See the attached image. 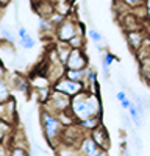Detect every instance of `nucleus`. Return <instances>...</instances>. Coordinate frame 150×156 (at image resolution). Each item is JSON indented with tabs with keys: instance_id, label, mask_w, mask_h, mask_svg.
Returning a JSON list of instances; mask_svg holds the SVG:
<instances>
[{
	"instance_id": "obj_1",
	"label": "nucleus",
	"mask_w": 150,
	"mask_h": 156,
	"mask_svg": "<svg viewBox=\"0 0 150 156\" xmlns=\"http://www.w3.org/2000/svg\"><path fill=\"white\" fill-rule=\"evenodd\" d=\"M70 114L73 115V119H77V122L92 115H100L102 114V103H100L97 94L84 89L80 94L73 95L70 101Z\"/></svg>"
},
{
	"instance_id": "obj_2",
	"label": "nucleus",
	"mask_w": 150,
	"mask_h": 156,
	"mask_svg": "<svg viewBox=\"0 0 150 156\" xmlns=\"http://www.w3.org/2000/svg\"><path fill=\"white\" fill-rule=\"evenodd\" d=\"M41 126L45 139L52 144L53 147H58L61 144V137H62V131H64V123L59 119V115L45 111L42 108L41 111Z\"/></svg>"
},
{
	"instance_id": "obj_3",
	"label": "nucleus",
	"mask_w": 150,
	"mask_h": 156,
	"mask_svg": "<svg viewBox=\"0 0 150 156\" xmlns=\"http://www.w3.org/2000/svg\"><path fill=\"white\" fill-rule=\"evenodd\" d=\"M55 33H56L58 41L69 42L77 33H84V31H83V25H81L78 20H72V19H69V17L66 16L64 20L56 25Z\"/></svg>"
},
{
	"instance_id": "obj_4",
	"label": "nucleus",
	"mask_w": 150,
	"mask_h": 156,
	"mask_svg": "<svg viewBox=\"0 0 150 156\" xmlns=\"http://www.w3.org/2000/svg\"><path fill=\"white\" fill-rule=\"evenodd\" d=\"M52 87L56 89V90H61V92H64V94H67L69 97H73V95L80 94L81 90H84V89H86V84H84L83 81L70 80V78H67V76L64 75V76H61L58 81H55Z\"/></svg>"
},
{
	"instance_id": "obj_5",
	"label": "nucleus",
	"mask_w": 150,
	"mask_h": 156,
	"mask_svg": "<svg viewBox=\"0 0 150 156\" xmlns=\"http://www.w3.org/2000/svg\"><path fill=\"white\" fill-rule=\"evenodd\" d=\"M78 153L80 154H88V156H98V154H106L108 151L103 150V148H100L97 144H95V140L92 139V136H84L80 142V145H78Z\"/></svg>"
},
{
	"instance_id": "obj_6",
	"label": "nucleus",
	"mask_w": 150,
	"mask_h": 156,
	"mask_svg": "<svg viewBox=\"0 0 150 156\" xmlns=\"http://www.w3.org/2000/svg\"><path fill=\"white\" fill-rule=\"evenodd\" d=\"M88 67V58L83 48H72L66 62V69H84Z\"/></svg>"
},
{
	"instance_id": "obj_7",
	"label": "nucleus",
	"mask_w": 150,
	"mask_h": 156,
	"mask_svg": "<svg viewBox=\"0 0 150 156\" xmlns=\"http://www.w3.org/2000/svg\"><path fill=\"white\" fill-rule=\"evenodd\" d=\"M91 136H92V139L95 140V144H97L100 148H103V150L108 151L109 144H111V139H109V134H108V131L105 129V126H103L102 123H100L97 128L92 129Z\"/></svg>"
},
{
	"instance_id": "obj_8",
	"label": "nucleus",
	"mask_w": 150,
	"mask_h": 156,
	"mask_svg": "<svg viewBox=\"0 0 150 156\" xmlns=\"http://www.w3.org/2000/svg\"><path fill=\"white\" fill-rule=\"evenodd\" d=\"M16 117V108H14V100H6L0 103V119L5 120L6 123H12Z\"/></svg>"
},
{
	"instance_id": "obj_9",
	"label": "nucleus",
	"mask_w": 150,
	"mask_h": 156,
	"mask_svg": "<svg viewBox=\"0 0 150 156\" xmlns=\"http://www.w3.org/2000/svg\"><path fill=\"white\" fill-rule=\"evenodd\" d=\"M127 41H128V45L131 47V50L139 51L141 47L144 45V36L141 31L131 30V31H127Z\"/></svg>"
},
{
	"instance_id": "obj_10",
	"label": "nucleus",
	"mask_w": 150,
	"mask_h": 156,
	"mask_svg": "<svg viewBox=\"0 0 150 156\" xmlns=\"http://www.w3.org/2000/svg\"><path fill=\"white\" fill-rule=\"evenodd\" d=\"M70 51H72V47L69 45V42H64V41H59L55 47V53L58 56V59L66 66V62H67V58L70 55Z\"/></svg>"
},
{
	"instance_id": "obj_11",
	"label": "nucleus",
	"mask_w": 150,
	"mask_h": 156,
	"mask_svg": "<svg viewBox=\"0 0 150 156\" xmlns=\"http://www.w3.org/2000/svg\"><path fill=\"white\" fill-rule=\"evenodd\" d=\"M66 76L70 78V80H75V81H83V83H86L88 67H84V69H66Z\"/></svg>"
},
{
	"instance_id": "obj_12",
	"label": "nucleus",
	"mask_w": 150,
	"mask_h": 156,
	"mask_svg": "<svg viewBox=\"0 0 150 156\" xmlns=\"http://www.w3.org/2000/svg\"><path fill=\"white\" fill-rule=\"evenodd\" d=\"M11 84V87H14V89H17V90H20V92H28V86H30V83L25 80L23 76H20V75H17V73H14L12 75V83H9Z\"/></svg>"
},
{
	"instance_id": "obj_13",
	"label": "nucleus",
	"mask_w": 150,
	"mask_h": 156,
	"mask_svg": "<svg viewBox=\"0 0 150 156\" xmlns=\"http://www.w3.org/2000/svg\"><path fill=\"white\" fill-rule=\"evenodd\" d=\"M100 123V115H92V117H88V119H83V120H80L78 122V125L83 128V129H86V131H92L94 128H97Z\"/></svg>"
},
{
	"instance_id": "obj_14",
	"label": "nucleus",
	"mask_w": 150,
	"mask_h": 156,
	"mask_svg": "<svg viewBox=\"0 0 150 156\" xmlns=\"http://www.w3.org/2000/svg\"><path fill=\"white\" fill-rule=\"evenodd\" d=\"M11 98V84L6 81V76H0V103Z\"/></svg>"
},
{
	"instance_id": "obj_15",
	"label": "nucleus",
	"mask_w": 150,
	"mask_h": 156,
	"mask_svg": "<svg viewBox=\"0 0 150 156\" xmlns=\"http://www.w3.org/2000/svg\"><path fill=\"white\" fill-rule=\"evenodd\" d=\"M127 111H128V114H130V117H131V120H133V125L138 126V128H141V126H142V119H144V117L141 115L139 111H138V106H136L134 101L131 103V106H130Z\"/></svg>"
},
{
	"instance_id": "obj_16",
	"label": "nucleus",
	"mask_w": 150,
	"mask_h": 156,
	"mask_svg": "<svg viewBox=\"0 0 150 156\" xmlns=\"http://www.w3.org/2000/svg\"><path fill=\"white\" fill-rule=\"evenodd\" d=\"M84 39H86V33H77L69 41V45L72 48H83L84 47Z\"/></svg>"
},
{
	"instance_id": "obj_17",
	"label": "nucleus",
	"mask_w": 150,
	"mask_h": 156,
	"mask_svg": "<svg viewBox=\"0 0 150 156\" xmlns=\"http://www.w3.org/2000/svg\"><path fill=\"white\" fill-rule=\"evenodd\" d=\"M0 37H2V39H6V41L11 42V44H14L17 39H19V37H16L14 34L11 33V30H9L8 27H5V25H2V23H0Z\"/></svg>"
},
{
	"instance_id": "obj_18",
	"label": "nucleus",
	"mask_w": 150,
	"mask_h": 156,
	"mask_svg": "<svg viewBox=\"0 0 150 156\" xmlns=\"http://www.w3.org/2000/svg\"><path fill=\"white\" fill-rule=\"evenodd\" d=\"M19 45H20V48H23V50H31V48L36 45V39H34L31 34H27L25 37L19 39Z\"/></svg>"
},
{
	"instance_id": "obj_19",
	"label": "nucleus",
	"mask_w": 150,
	"mask_h": 156,
	"mask_svg": "<svg viewBox=\"0 0 150 156\" xmlns=\"http://www.w3.org/2000/svg\"><path fill=\"white\" fill-rule=\"evenodd\" d=\"M56 27L50 22V19H47V17H41L39 19V23H38V30L39 31H42V33H47V31H52V30H55Z\"/></svg>"
},
{
	"instance_id": "obj_20",
	"label": "nucleus",
	"mask_w": 150,
	"mask_h": 156,
	"mask_svg": "<svg viewBox=\"0 0 150 156\" xmlns=\"http://www.w3.org/2000/svg\"><path fill=\"white\" fill-rule=\"evenodd\" d=\"M86 36L89 37L94 44H102L103 42V34L100 33V31H97L95 28H89V30L86 31Z\"/></svg>"
},
{
	"instance_id": "obj_21",
	"label": "nucleus",
	"mask_w": 150,
	"mask_h": 156,
	"mask_svg": "<svg viewBox=\"0 0 150 156\" xmlns=\"http://www.w3.org/2000/svg\"><path fill=\"white\" fill-rule=\"evenodd\" d=\"M9 131H11V125L0 119V142H2V140L9 134Z\"/></svg>"
},
{
	"instance_id": "obj_22",
	"label": "nucleus",
	"mask_w": 150,
	"mask_h": 156,
	"mask_svg": "<svg viewBox=\"0 0 150 156\" xmlns=\"http://www.w3.org/2000/svg\"><path fill=\"white\" fill-rule=\"evenodd\" d=\"M116 61V56L111 53V51H105L103 56H102V62L106 64V66H112V62Z\"/></svg>"
},
{
	"instance_id": "obj_23",
	"label": "nucleus",
	"mask_w": 150,
	"mask_h": 156,
	"mask_svg": "<svg viewBox=\"0 0 150 156\" xmlns=\"http://www.w3.org/2000/svg\"><path fill=\"white\" fill-rule=\"evenodd\" d=\"M119 2L125 6H128V8H136V6H139L142 5L145 0H119Z\"/></svg>"
},
{
	"instance_id": "obj_24",
	"label": "nucleus",
	"mask_w": 150,
	"mask_h": 156,
	"mask_svg": "<svg viewBox=\"0 0 150 156\" xmlns=\"http://www.w3.org/2000/svg\"><path fill=\"white\" fill-rule=\"evenodd\" d=\"M120 119H122V122H123L125 128H127V129H130V128H131V123H133V120H131V117H130L128 111L120 112Z\"/></svg>"
},
{
	"instance_id": "obj_25",
	"label": "nucleus",
	"mask_w": 150,
	"mask_h": 156,
	"mask_svg": "<svg viewBox=\"0 0 150 156\" xmlns=\"http://www.w3.org/2000/svg\"><path fill=\"white\" fill-rule=\"evenodd\" d=\"M111 66H106V64L102 62V76L105 78V80H109V76H111Z\"/></svg>"
},
{
	"instance_id": "obj_26",
	"label": "nucleus",
	"mask_w": 150,
	"mask_h": 156,
	"mask_svg": "<svg viewBox=\"0 0 150 156\" xmlns=\"http://www.w3.org/2000/svg\"><path fill=\"white\" fill-rule=\"evenodd\" d=\"M9 153L11 154H16V156H25V154H28V151L25 150V148H16V147H12V150Z\"/></svg>"
},
{
	"instance_id": "obj_27",
	"label": "nucleus",
	"mask_w": 150,
	"mask_h": 156,
	"mask_svg": "<svg viewBox=\"0 0 150 156\" xmlns=\"http://www.w3.org/2000/svg\"><path fill=\"white\" fill-rule=\"evenodd\" d=\"M131 103H133V100H131L130 97H127L125 100H122V101H120V108H122L123 111H127V109L131 106Z\"/></svg>"
},
{
	"instance_id": "obj_28",
	"label": "nucleus",
	"mask_w": 150,
	"mask_h": 156,
	"mask_svg": "<svg viewBox=\"0 0 150 156\" xmlns=\"http://www.w3.org/2000/svg\"><path fill=\"white\" fill-rule=\"evenodd\" d=\"M27 34H28L27 28H25V27H22V25H20V27L17 28V37H19V39H22V37H25Z\"/></svg>"
},
{
	"instance_id": "obj_29",
	"label": "nucleus",
	"mask_w": 150,
	"mask_h": 156,
	"mask_svg": "<svg viewBox=\"0 0 150 156\" xmlns=\"http://www.w3.org/2000/svg\"><path fill=\"white\" fill-rule=\"evenodd\" d=\"M127 97H128V95H127V92H125V90H119V92L116 94V100H117L119 103H120L122 100H125Z\"/></svg>"
},
{
	"instance_id": "obj_30",
	"label": "nucleus",
	"mask_w": 150,
	"mask_h": 156,
	"mask_svg": "<svg viewBox=\"0 0 150 156\" xmlns=\"http://www.w3.org/2000/svg\"><path fill=\"white\" fill-rule=\"evenodd\" d=\"M133 140H134V147L136 148H141L142 147V140H141L139 136H133Z\"/></svg>"
},
{
	"instance_id": "obj_31",
	"label": "nucleus",
	"mask_w": 150,
	"mask_h": 156,
	"mask_svg": "<svg viewBox=\"0 0 150 156\" xmlns=\"http://www.w3.org/2000/svg\"><path fill=\"white\" fill-rule=\"evenodd\" d=\"M120 148H122V154H128L130 151H128V144H127V142H122V144H120Z\"/></svg>"
},
{
	"instance_id": "obj_32",
	"label": "nucleus",
	"mask_w": 150,
	"mask_h": 156,
	"mask_svg": "<svg viewBox=\"0 0 150 156\" xmlns=\"http://www.w3.org/2000/svg\"><path fill=\"white\" fill-rule=\"evenodd\" d=\"M144 6H145V12H147V19H148V22H150V0H145Z\"/></svg>"
},
{
	"instance_id": "obj_33",
	"label": "nucleus",
	"mask_w": 150,
	"mask_h": 156,
	"mask_svg": "<svg viewBox=\"0 0 150 156\" xmlns=\"http://www.w3.org/2000/svg\"><path fill=\"white\" fill-rule=\"evenodd\" d=\"M6 75H8V72H6V69H5V66H3L2 59H0V76H6Z\"/></svg>"
},
{
	"instance_id": "obj_34",
	"label": "nucleus",
	"mask_w": 150,
	"mask_h": 156,
	"mask_svg": "<svg viewBox=\"0 0 150 156\" xmlns=\"http://www.w3.org/2000/svg\"><path fill=\"white\" fill-rule=\"evenodd\" d=\"M48 2H53V3H59V2H62V0H48Z\"/></svg>"
}]
</instances>
